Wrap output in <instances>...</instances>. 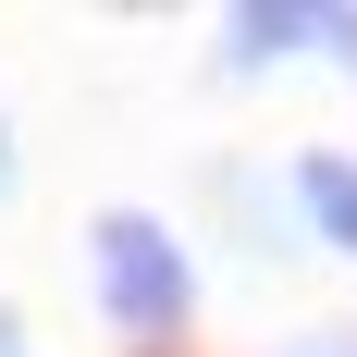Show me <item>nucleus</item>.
<instances>
[{
	"instance_id": "obj_5",
	"label": "nucleus",
	"mask_w": 357,
	"mask_h": 357,
	"mask_svg": "<svg viewBox=\"0 0 357 357\" xmlns=\"http://www.w3.org/2000/svg\"><path fill=\"white\" fill-rule=\"evenodd\" d=\"M296 357H357V333H321V345H296Z\"/></svg>"
},
{
	"instance_id": "obj_3",
	"label": "nucleus",
	"mask_w": 357,
	"mask_h": 357,
	"mask_svg": "<svg viewBox=\"0 0 357 357\" xmlns=\"http://www.w3.org/2000/svg\"><path fill=\"white\" fill-rule=\"evenodd\" d=\"M296 210H308V234H321V247H345V259H357V160L308 148V160H296Z\"/></svg>"
},
{
	"instance_id": "obj_2",
	"label": "nucleus",
	"mask_w": 357,
	"mask_h": 357,
	"mask_svg": "<svg viewBox=\"0 0 357 357\" xmlns=\"http://www.w3.org/2000/svg\"><path fill=\"white\" fill-rule=\"evenodd\" d=\"M296 50H357V13H222V62H296Z\"/></svg>"
},
{
	"instance_id": "obj_1",
	"label": "nucleus",
	"mask_w": 357,
	"mask_h": 357,
	"mask_svg": "<svg viewBox=\"0 0 357 357\" xmlns=\"http://www.w3.org/2000/svg\"><path fill=\"white\" fill-rule=\"evenodd\" d=\"M86 259H99V308L136 345H160V333L197 321V259H185V234L160 210H99L86 222Z\"/></svg>"
},
{
	"instance_id": "obj_4",
	"label": "nucleus",
	"mask_w": 357,
	"mask_h": 357,
	"mask_svg": "<svg viewBox=\"0 0 357 357\" xmlns=\"http://www.w3.org/2000/svg\"><path fill=\"white\" fill-rule=\"evenodd\" d=\"M13 185H25V148H13V123H0V197H13Z\"/></svg>"
},
{
	"instance_id": "obj_6",
	"label": "nucleus",
	"mask_w": 357,
	"mask_h": 357,
	"mask_svg": "<svg viewBox=\"0 0 357 357\" xmlns=\"http://www.w3.org/2000/svg\"><path fill=\"white\" fill-rule=\"evenodd\" d=\"M0 357H25V321H13V308H0Z\"/></svg>"
}]
</instances>
